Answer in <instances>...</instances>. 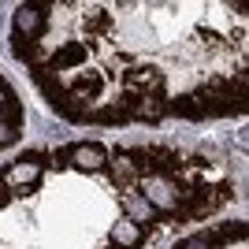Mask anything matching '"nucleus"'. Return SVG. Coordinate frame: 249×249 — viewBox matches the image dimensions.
Instances as JSON below:
<instances>
[{
	"label": "nucleus",
	"instance_id": "obj_6",
	"mask_svg": "<svg viewBox=\"0 0 249 249\" xmlns=\"http://www.w3.org/2000/svg\"><path fill=\"white\" fill-rule=\"evenodd\" d=\"M11 201H15V194H11V190L4 186V182H0V212H4V208H8Z\"/></svg>",
	"mask_w": 249,
	"mask_h": 249
},
{
	"label": "nucleus",
	"instance_id": "obj_4",
	"mask_svg": "<svg viewBox=\"0 0 249 249\" xmlns=\"http://www.w3.org/2000/svg\"><path fill=\"white\" fill-rule=\"evenodd\" d=\"M145 231H149V227H138L134 219L123 216V219L112 227V242H115L119 249H138V246H142V238H145Z\"/></svg>",
	"mask_w": 249,
	"mask_h": 249
},
{
	"label": "nucleus",
	"instance_id": "obj_3",
	"mask_svg": "<svg viewBox=\"0 0 249 249\" xmlns=\"http://www.w3.org/2000/svg\"><path fill=\"white\" fill-rule=\"evenodd\" d=\"M67 149V164L82 167V171H101L108 164V149L101 142H74V145H63Z\"/></svg>",
	"mask_w": 249,
	"mask_h": 249
},
{
	"label": "nucleus",
	"instance_id": "obj_1",
	"mask_svg": "<svg viewBox=\"0 0 249 249\" xmlns=\"http://www.w3.org/2000/svg\"><path fill=\"white\" fill-rule=\"evenodd\" d=\"M52 0H34V4H22L15 11V41H41L45 37V26H49V15H52Z\"/></svg>",
	"mask_w": 249,
	"mask_h": 249
},
{
	"label": "nucleus",
	"instance_id": "obj_5",
	"mask_svg": "<svg viewBox=\"0 0 249 249\" xmlns=\"http://www.w3.org/2000/svg\"><path fill=\"white\" fill-rule=\"evenodd\" d=\"M178 249H219V246H216V238H212V227H208V231H201V234H194V238H186Z\"/></svg>",
	"mask_w": 249,
	"mask_h": 249
},
{
	"label": "nucleus",
	"instance_id": "obj_2",
	"mask_svg": "<svg viewBox=\"0 0 249 249\" xmlns=\"http://www.w3.org/2000/svg\"><path fill=\"white\" fill-rule=\"evenodd\" d=\"M41 171H45V167H41V160H37L34 153H26V156H19L15 164H8L4 171H0V182H4V186H8L11 194H15V197H19V194H22L26 186H34V182L41 178Z\"/></svg>",
	"mask_w": 249,
	"mask_h": 249
},
{
	"label": "nucleus",
	"instance_id": "obj_7",
	"mask_svg": "<svg viewBox=\"0 0 249 249\" xmlns=\"http://www.w3.org/2000/svg\"><path fill=\"white\" fill-rule=\"evenodd\" d=\"M101 249H119V246H108V242H104V246H101Z\"/></svg>",
	"mask_w": 249,
	"mask_h": 249
}]
</instances>
